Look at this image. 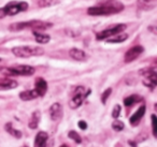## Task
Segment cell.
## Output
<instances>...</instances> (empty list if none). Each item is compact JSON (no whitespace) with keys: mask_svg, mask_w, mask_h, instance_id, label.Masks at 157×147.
I'll list each match as a JSON object with an SVG mask.
<instances>
[{"mask_svg":"<svg viewBox=\"0 0 157 147\" xmlns=\"http://www.w3.org/2000/svg\"><path fill=\"white\" fill-rule=\"evenodd\" d=\"M124 10V6L120 2H110L102 6H96V7H90L87 10V13L93 16H100V15H110V14H115Z\"/></svg>","mask_w":157,"mask_h":147,"instance_id":"obj_1","label":"cell"},{"mask_svg":"<svg viewBox=\"0 0 157 147\" xmlns=\"http://www.w3.org/2000/svg\"><path fill=\"white\" fill-rule=\"evenodd\" d=\"M53 25L51 23L42 22V21H29V22H21L14 23L11 26H9V30L11 31H20L23 29L30 28L33 31H41L50 29Z\"/></svg>","mask_w":157,"mask_h":147,"instance_id":"obj_2","label":"cell"},{"mask_svg":"<svg viewBox=\"0 0 157 147\" xmlns=\"http://www.w3.org/2000/svg\"><path fill=\"white\" fill-rule=\"evenodd\" d=\"M28 3L25 1H12V2L8 3L5 8L0 9V18H3L8 15H15V14L20 13V12H24L28 9Z\"/></svg>","mask_w":157,"mask_h":147,"instance_id":"obj_3","label":"cell"},{"mask_svg":"<svg viewBox=\"0 0 157 147\" xmlns=\"http://www.w3.org/2000/svg\"><path fill=\"white\" fill-rule=\"evenodd\" d=\"M12 53L20 58H28L33 56H41L44 54V50L39 46H16L12 48Z\"/></svg>","mask_w":157,"mask_h":147,"instance_id":"obj_4","label":"cell"},{"mask_svg":"<svg viewBox=\"0 0 157 147\" xmlns=\"http://www.w3.org/2000/svg\"><path fill=\"white\" fill-rule=\"evenodd\" d=\"M36 72V69L31 66H15L5 69L6 75L11 76H30Z\"/></svg>","mask_w":157,"mask_h":147,"instance_id":"obj_5","label":"cell"},{"mask_svg":"<svg viewBox=\"0 0 157 147\" xmlns=\"http://www.w3.org/2000/svg\"><path fill=\"white\" fill-rule=\"evenodd\" d=\"M90 89L85 90L84 87H82V86L76 87L73 97H72V99L70 100V102H69V106L71 108H73V110L80 107V106L82 105V103H83V101L85 100V98L90 96Z\"/></svg>","mask_w":157,"mask_h":147,"instance_id":"obj_6","label":"cell"},{"mask_svg":"<svg viewBox=\"0 0 157 147\" xmlns=\"http://www.w3.org/2000/svg\"><path fill=\"white\" fill-rule=\"evenodd\" d=\"M139 74H141L144 77L143 84L146 87L151 89H154L157 85V74L156 70L154 68H145V69H142L139 71Z\"/></svg>","mask_w":157,"mask_h":147,"instance_id":"obj_7","label":"cell"},{"mask_svg":"<svg viewBox=\"0 0 157 147\" xmlns=\"http://www.w3.org/2000/svg\"><path fill=\"white\" fill-rule=\"evenodd\" d=\"M125 29H126V25L118 24V25H116L115 27H113V28H110V29H107V30H103V31L98 32L96 36V38H97V40L109 39L110 37H113V36L117 35V33L123 32Z\"/></svg>","mask_w":157,"mask_h":147,"instance_id":"obj_8","label":"cell"},{"mask_svg":"<svg viewBox=\"0 0 157 147\" xmlns=\"http://www.w3.org/2000/svg\"><path fill=\"white\" fill-rule=\"evenodd\" d=\"M143 52H144L143 46H141V45L133 46V47L129 48V50L126 52V54H125V56H124V61L126 63L131 62V61L136 60V59H137Z\"/></svg>","mask_w":157,"mask_h":147,"instance_id":"obj_9","label":"cell"},{"mask_svg":"<svg viewBox=\"0 0 157 147\" xmlns=\"http://www.w3.org/2000/svg\"><path fill=\"white\" fill-rule=\"evenodd\" d=\"M63 106L59 103H54L50 107V116L51 119L54 121H58L63 117Z\"/></svg>","mask_w":157,"mask_h":147,"instance_id":"obj_10","label":"cell"},{"mask_svg":"<svg viewBox=\"0 0 157 147\" xmlns=\"http://www.w3.org/2000/svg\"><path fill=\"white\" fill-rule=\"evenodd\" d=\"M35 87H36V91L38 92L39 97H43L44 95L48 91V83L44 78L42 77H38L35 82Z\"/></svg>","mask_w":157,"mask_h":147,"instance_id":"obj_11","label":"cell"},{"mask_svg":"<svg viewBox=\"0 0 157 147\" xmlns=\"http://www.w3.org/2000/svg\"><path fill=\"white\" fill-rule=\"evenodd\" d=\"M144 114H145V105H141L132 115H131L130 118H129L130 125L137 126L138 123H139V121L142 119V117L144 116Z\"/></svg>","mask_w":157,"mask_h":147,"instance_id":"obj_12","label":"cell"},{"mask_svg":"<svg viewBox=\"0 0 157 147\" xmlns=\"http://www.w3.org/2000/svg\"><path fill=\"white\" fill-rule=\"evenodd\" d=\"M18 86V83L11 78H0V91L1 90H10L14 89Z\"/></svg>","mask_w":157,"mask_h":147,"instance_id":"obj_13","label":"cell"},{"mask_svg":"<svg viewBox=\"0 0 157 147\" xmlns=\"http://www.w3.org/2000/svg\"><path fill=\"white\" fill-rule=\"evenodd\" d=\"M48 140V134L44 131H40L35 138V145L33 147H46V143Z\"/></svg>","mask_w":157,"mask_h":147,"instance_id":"obj_14","label":"cell"},{"mask_svg":"<svg viewBox=\"0 0 157 147\" xmlns=\"http://www.w3.org/2000/svg\"><path fill=\"white\" fill-rule=\"evenodd\" d=\"M69 55L71 56V58H73L74 60L78 61H84L87 59V55L85 54V52L82 50H78V48H71L69 51Z\"/></svg>","mask_w":157,"mask_h":147,"instance_id":"obj_15","label":"cell"},{"mask_svg":"<svg viewBox=\"0 0 157 147\" xmlns=\"http://www.w3.org/2000/svg\"><path fill=\"white\" fill-rule=\"evenodd\" d=\"M40 119H41V112L40 111H35V112L31 114L30 119L28 121V127L30 129H37L38 125L40 123Z\"/></svg>","mask_w":157,"mask_h":147,"instance_id":"obj_16","label":"cell"},{"mask_svg":"<svg viewBox=\"0 0 157 147\" xmlns=\"http://www.w3.org/2000/svg\"><path fill=\"white\" fill-rule=\"evenodd\" d=\"M38 97H39V95H38V92L36 91V89H33V90H25L20 93V98L23 101H30V100L37 99Z\"/></svg>","mask_w":157,"mask_h":147,"instance_id":"obj_17","label":"cell"},{"mask_svg":"<svg viewBox=\"0 0 157 147\" xmlns=\"http://www.w3.org/2000/svg\"><path fill=\"white\" fill-rule=\"evenodd\" d=\"M157 0H138V6L143 10H151L156 7Z\"/></svg>","mask_w":157,"mask_h":147,"instance_id":"obj_18","label":"cell"},{"mask_svg":"<svg viewBox=\"0 0 157 147\" xmlns=\"http://www.w3.org/2000/svg\"><path fill=\"white\" fill-rule=\"evenodd\" d=\"M5 129H6V131L10 134V135H12L13 138H22V135H23L22 132H21L20 130H16L15 128L12 126V123H6Z\"/></svg>","mask_w":157,"mask_h":147,"instance_id":"obj_19","label":"cell"},{"mask_svg":"<svg viewBox=\"0 0 157 147\" xmlns=\"http://www.w3.org/2000/svg\"><path fill=\"white\" fill-rule=\"evenodd\" d=\"M33 36L36 38V41L40 44H45L48 43V41L51 40V37L48 35H44V33H40L38 31H33Z\"/></svg>","mask_w":157,"mask_h":147,"instance_id":"obj_20","label":"cell"},{"mask_svg":"<svg viewBox=\"0 0 157 147\" xmlns=\"http://www.w3.org/2000/svg\"><path fill=\"white\" fill-rule=\"evenodd\" d=\"M140 100H141V97H140V96L131 95V96H129V97L125 98V99H124V104H125V106H132L133 104L138 103Z\"/></svg>","mask_w":157,"mask_h":147,"instance_id":"obj_21","label":"cell"},{"mask_svg":"<svg viewBox=\"0 0 157 147\" xmlns=\"http://www.w3.org/2000/svg\"><path fill=\"white\" fill-rule=\"evenodd\" d=\"M128 38V36L126 33H117V35L113 36V38L111 39H108V43H121V42H124L125 40Z\"/></svg>","mask_w":157,"mask_h":147,"instance_id":"obj_22","label":"cell"},{"mask_svg":"<svg viewBox=\"0 0 157 147\" xmlns=\"http://www.w3.org/2000/svg\"><path fill=\"white\" fill-rule=\"evenodd\" d=\"M68 138H71L72 141H74L76 144H81L82 143L81 136H80V134H78L76 131H70L69 133H68Z\"/></svg>","mask_w":157,"mask_h":147,"instance_id":"obj_23","label":"cell"},{"mask_svg":"<svg viewBox=\"0 0 157 147\" xmlns=\"http://www.w3.org/2000/svg\"><path fill=\"white\" fill-rule=\"evenodd\" d=\"M112 128H113V130H115V131L120 132V131H122V130H124L125 125H124V123H123V121L115 119V120L112 123Z\"/></svg>","mask_w":157,"mask_h":147,"instance_id":"obj_24","label":"cell"},{"mask_svg":"<svg viewBox=\"0 0 157 147\" xmlns=\"http://www.w3.org/2000/svg\"><path fill=\"white\" fill-rule=\"evenodd\" d=\"M111 92H112V89H111V88L105 89V90L102 92V95H101V102H102L103 104H105V102H107L108 98L110 97V95H111Z\"/></svg>","mask_w":157,"mask_h":147,"instance_id":"obj_25","label":"cell"},{"mask_svg":"<svg viewBox=\"0 0 157 147\" xmlns=\"http://www.w3.org/2000/svg\"><path fill=\"white\" fill-rule=\"evenodd\" d=\"M121 111H122L121 105L120 104H116V105L114 106L113 111H112V117H113L114 119H117L118 116H120V114H121Z\"/></svg>","mask_w":157,"mask_h":147,"instance_id":"obj_26","label":"cell"},{"mask_svg":"<svg viewBox=\"0 0 157 147\" xmlns=\"http://www.w3.org/2000/svg\"><path fill=\"white\" fill-rule=\"evenodd\" d=\"M151 118H152V129H153V134H154V136H156V135H157V129H156V127H157L156 115L153 114Z\"/></svg>","mask_w":157,"mask_h":147,"instance_id":"obj_27","label":"cell"},{"mask_svg":"<svg viewBox=\"0 0 157 147\" xmlns=\"http://www.w3.org/2000/svg\"><path fill=\"white\" fill-rule=\"evenodd\" d=\"M78 125V128H80L81 130H86V129H87V123H86V121L80 120Z\"/></svg>","mask_w":157,"mask_h":147,"instance_id":"obj_28","label":"cell"},{"mask_svg":"<svg viewBox=\"0 0 157 147\" xmlns=\"http://www.w3.org/2000/svg\"><path fill=\"white\" fill-rule=\"evenodd\" d=\"M51 3H52V1H48V0H40L39 1V5L41 6V7H48Z\"/></svg>","mask_w":157,"mask_h":147,"instance_id":"obj_29","label":"cell"},{"mask_svg":"<svg viewBox=\"0 0 157 147\" xmlns=\"http://www.w3.org/2000/svg\"><path fill=\"white\" fill-rule=\"evenodd\" d=\"M128 143H129V145L130 146H132V147H137V144L135 143V141H128Z\"/></svg>","mask_w":157,"mask_h":147,"instance_id":"obj_30","label":"cell"},{"mask_svg":"<svg viewBox=\"0 0 157 147\" xmlns=\"http://www.w3.org/2000/svg\"><path fill=\"white\" fill-rule=\"evenodd\" d=\"M59 147H69V146H68V145H66V144H63V145H60Z\"/></svg>","mask_w":157,"mask_h":147,"instance_id":"obj_31","label":"cell"},{"mask_svg":"<svg viewBox=\"0 0 157 147\" xmlns=\"http://www.w3.org/2000/svg\"><path fill=\"white\" fill-rule=\"evenodd\" d=\"M2 70H3V68H2V67H0V71H2Z\"/></svg>","mask_w":157,"mask_h":147,"instance_id":"obj_32","label":"cell"},{"mask_svg":"<svg viewBox=\"0 0 157 147\" xmlns=\"http://www.w3.org/2000/svg\"><path fill=\"white\" fill-rule=\"evenodd\" d=\"M23 147H28V146H26V145H24V146H23Z\"/></svg>","mask_w":157,"mask_h":147,"instance_id":"obj_33","label":"cell"},{"mask_svg":"<svg viewBox=\"0 0 157 147\" xmlns=\"http://www.w3.org/2000/svg\"><path fill=\"white\" fill-rule=\"evenodd\" d=\"M0 61H1V59H0Z\"/></svg>","mask_w":157,"mask_h":147,"instance_id":"obj_34","label":"cell"}]
</instances>
